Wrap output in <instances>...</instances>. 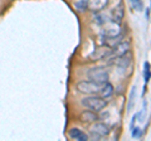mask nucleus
Masks as SVG:
<instances>
[{
  "mask_svg": "<svg viewBox=\"0 0 151 141\" xmlns=\"http://www.w3.org/2000/svg\"><path fill=\"white\" fill-rule=\"evenodd\" d=\"M88 77L98 84H105L106 82H108V78H110L108 72L105 68H101V67L91 68L88 70Z\"/></svg>",
  "mask_w": 151,
  "mask_h": 141,
  "instance_id": "obj_2",
  "label": "nucleus"
},
{
  "mask_svg": "<svg viewBox=\"0 0 151 141\" xmlns=\"http://www.w3.org/2000/svg\"><path fill=\"white\" fill-rule=\"evenodd\" d=\"M94 19H96V22L98 23V24H101V25H103V24H106L107 23V17L103 15V14H97Z\"/></svg>",
  "mask_w": 151,
  "mask_h": 141,
  "instance_id": "obj_17",
  "label": "nucleus"
},
{
  "mask_svg": "<svg viewBox=\"0 0 151 141\" xmlns=\"http://www.w3.org/2000/svg\"><path fill=\"white\" fill-rule=\"evenodd\" d=\"M132 137H135V139H139L141 137V135H142V131H141L140 127H132Z\"/></svg>",
  "mask_w": 151,
  "mask_h": 141,
  "instance_id": "obj_18",
  "label": "nucleus"
},
{
  "mask_svg": "<svg viewBox=\"0 0 151 141\" xmlns=\"http://www.w3.org/2000/svg\"><path fill=\"white\" fill-rule=\"evenodd\" d=\"M92 132L97 134L98 136H107L110 134V127L106 124H103V122H96L92 126Z\"/></svg>",
  "mask_w": 151,
  "mask_h": 141,
  "instance_id": "obj_9",
  "label": "nucleus"
},
{
  "mask_svg": "<svg viewBox=\"0 0 151 141\" xmlns=\"http://www.w3.org/2000/svg\"><path fill=\"white\" fill-rule=\"evenodd\" d=\"M110 0H88L87 6L93 12H100L102 9H105Z\"/></svg>",
  "mask_w": 151,
  "mask_h": 141,
  "instance_id": "obj_8",
  "label": "nucleus"
},
{
  "mask_svg": "<svg viewBox=\"0 0 151 141\" xmlns=\"http://www.w3.org/2000/svg\"><path fill=\"white\" fill-rule=\"evenodd\" d=\"M136 100V87L134 86L131 88V92H130V97H129V105H127V112H131L132 109H134V103Z\"/></svg>",
  "mask_w": 151,
  "mask_h": 141,
  "instance_id": "obj_14",
  "label": "nucleus"
},
{
  "mask_svg": "<svg viewBox=\"0 0 151 141\" xmlns=\"http://www.w3.org/2000/svg\"><path fill=\"white\" fill-rule=\"evenodd\" d=\"M124 15H125L124 5H122V4H120L119 6H116V8L112 10V22L117 23V24H121L122 19H124Z\"/></svg>",
  "mask_w": 151,
  "mask_h": 141,
  "instance_id": "obj_11",
  "label": "nucleus"
},
{
  "mask_svg": "<svg viewBox=\"0 0 151 141\" xmlns=\"http://www.w3.org/2000/svg\"><path fill=\"white\" fill-rule=\"evenodd\" d=\"M130 4H131V8L135 12H142V9H144L142 0H130Z\"/></svg>",
  "mask_w": 151,
  "mask_h": 141,
  "instance_id": "obj_16",
  "label": "nucleus"
},
{
  "mask_svg": "<svg viewBox=\"0 0 151 141\" xmlns=\"http://www.w3.org/2000/svg\"><path fill=\"white\" fill-rule=\"evenodd\" d=\"M83 4H86V3H84V1H79V3L76 4V6L79 8V10H81V12H83L84 9H86V6H83Z\"/></svg>",
  "mask_w": 151,
  "mask_h": 141,
  "instance_id": "obj_19",
  "label": "nucleus"
},
{
  "mask_svg": "<svg viewBox=\"0 0 151 141\" xmlns=\"http://www.w3.org/2000/svg\"><path fill=\"white\" fill-rule=\"evenodd\" d=\"M144 79H145V84H147V82L151 79V67L149 62L144 63Z\"/></svg>",
  "mask_w": 151,
  "mask_h": 141,
  "instance_id": "obj_15",
  "label": "nucleus"
},
{
  "mask_svg": "<svg viewBox=\"0 0 151 141\" xmlns=\"http://www.w3.org/2000/svg\"><path fill=\"white\" fill-rule=\"evenodd\" d=\"M82 105L87 109L92 110L93 112H100L106 107L107 102L106 100H103V97H98V96H88L84 97L82 100Z\"/></svg>",
  "mask_w": 151,
  "mask_h": 141,
  "instance_id": "obj_1",
  "label": "nucleus"
},
{
  "mask_svg": "<svg viewBox=\"0 0 151 141\" xmlns=\"http://www.w3.org/2000/svg\"><path fill=\"white\" fill-rule=\"evenodd\" d=\"M79 120L82 122H94L97 120V115L93 111H88L84 110L81 115H79Z\"/></svg>",
  "mask_w": 151,
  "mask_h": 141,
  "instance_id": "obj_12",
  "label": "nucleus"
},
{
  "mask_svg": "<svg viewBox=\"0 0 151 141\" xmlns=\"http://www.w3.org/2000/svg\"><path fill=\"white\" fill-rule=\"evenodd\" d=\"M131 62H132V53L129 50L124 55H120V57L113 58V60L110 62V63H115L116 65H119L120 68H127L131 64Z\"/></svg>",
  "mask_w": 151,
  "mask_h": 141,
  "instance_id": "obj_4",
  "label": "nucleus"
},
{
  "mask_svg": "<svg viewBox=\"0 0 151 141\" xmlns=\"http://www.w3.org/2000/svg\"><path fill=\"white\" fill-rule=\"evenodd\" d=\"M111 54H112L111 47L106 45V47H101V48L94 50L92 53V55H91V58H92V60H100V59H103V58L108 57V55H111Z\"/></svg>",
  "mask_w": 151,
  "mask_h": 141,
  "instance_id": "obj_6",
  "label": "nucleus"
},
{
  "mask_svg": "<svg viewBox=\"0 0 151 141\" xmlns=\"http://www.w3.org/2000/svg\"><path fill=\"white\" fill-rule=\"evenodd\" d=\"M100 93H101V97H103V98L110 97L112 93H113V86H112L111 83L106 82L105 84H103V87L100 90Z\"/></svg>",
  "mask_w": 151,
  "mask_h": 141,
  "instance_id": "obj_13",
  "label": "nucleus"
},
{
  "mask_svg": "<svg viewBox=\"0 0 151 141\" xmlns=\"http://www.w3.org/2000/svg\"><path fill=\"white\" fill-rule=\"evenodd\" d=\"M107 24V23H106ZM103 34H105L107 38H115V37L121 35V29H120V24L112 22L110 24H107L106 28L103 29Z\"/></svg>",
  "mask_w": 151,
  "mask_h": 141,
  "instance_id": "obj_5",
  "label": "nucleus"
},
{
  "mask_svg": "<svg viewBox=\"0 0 151 141\" xmlns=\"http://www.w3.org/2000/svg\"><path fill=\"white\" fill-rule=\"evenodd\" d=\"M77 90L86 95H96L101 90V84L94 81H81L77 83Z\"/></svg>",
  "mask_w": 151,
  "mask_h": 141,
  "instance_id": "obj_3",
  "label": "nucleus"
},
{
  "mask_svg": "<svg viewBox=\"0 0 151 141\" xmlns=\"http://www.w3.org/2000/svg\"><path fill=\"white\" fill-rule=\"evenodd\" d=\"M69 137L72 139V140H77V141H87L88 140V136L86 132H83L82 130H79L77 127H73V129H70L69 130Z\"/></svg>",
  "mask_w": 151,
  "mask_h": 141,
  "instance_id": "obj_10",
  "label": "nucleus"
},
{
  "mask_svg": "<svg viewBox=\"0 0 151 141\" xmlns=\"http://www.w3.org/2000/svg\"><path fill=\"white\" fill-rule=\"evenodd\" d=\"M130 50V42H120L117 43L112 49V53L116 55V57H120V55H124L125 53Z\"/></svg>",
  "mask_w": 151,
  "mask_h": 141,
  "instance_id": "obj_7",
  "label": "nucleus"
}]
</instances>
